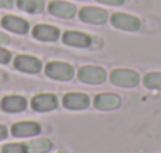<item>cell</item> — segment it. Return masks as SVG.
<instances>
[{
    "label": "cell",
    "instance_id": "3957f363",
    "mask_svg": "<svg viewBox=\"0 0 161 153\" xmlns=\"http://www.w3.org/2000/svg\"><path fill=\"white\" fill-rule=\"evenodd\" d=\"M111 24L112 27L119 30H126V32H137L141 29V21L136 16L126 14V13H114L111 16Z\"/></svg>",
    "mask_w": 161,
    "mask_h": 153
},
{
    "label": "cell",
    "instance_id": "603a6c76",
    "mask_svg": "<svg viewBox=\"0 0 161 153\" xmlns=\"http://www.w3.org/2000/svg\"><path fill=\"white\" fill-rule=\"evenodd\" d=\"M0 44H10V36L0 32Z\"/></svg>",
    "mask_w": 161,
    "mask_h": 153
},
{
    "label": "cell",
    "instance_id": "8992f818",
    "mask_svg": "<svg viewBox=\"0 0 161 153\" xmlns=\"http://www.w3.org/2000/svg\"><path fill=\"white\" fill-rule=\"evenodd\" d=\"M14 66L19 71L30 73V74H35V73L41 71V62L38 58L32 57V55H18L14 58Z\"/></svg>",
    "mask_w": 161,
    "mask_h": 153
},
{
    "label": "cell",
    "instance_id": "7402d4cb",
    "mask_svg": "<svg viewBox=\"0 0 161 153\" xmlns=\"http://www.w3.org/2000/svg\"><path fill=\"white\" fill-rule=\"evenodd\" d=\"M14 5V0H0V8H11Z\"/></svg>",
    "mask_w": 161,
    "mask_h": 153
},
{
    "label": "cell",
    "instance_id": "30bf717a",
    "mask_svg": "<svg viewBox=\"0 0 161 153\" xmlns=\"http://www.w3.org/2000/svg\"><path fill=\"white\" fill-rule=\"evenodd\" d=\"M122 100L120 96L114 95V93H100L95 96V107L97 109H101V111H111V109H117L120 106Z\"/></svg>",
    "mask_w": 161,
    "mask_h": 153
},
{
    "label": "cell",
    "instance_id": "e0dca14e",
    "mask_svg": "<svg viewBox=\"0 0 161 153\" xmlns=\"http://www.w3.org/2000/svg\"><path fill=\"white\" fill-rule=\"evenodd\" d=\"M52 147L51 140L47 139H35V140H30L27 145H25V150L27 153H46L49 151Z\"/></svg>",
    "mask_w": 161,
    "mask_h": 153
},
{
    "label": "cell",
    "instance_id": "4fadbf2b",
    "mask_svg": "<svg viewBox=\"0 0 161 153\" xmlns=\"http://www.w3.org/2000/svg\"><path fill=\"white\" fill-rule=\"evenodd\" d=\"M33 36L40 41H57L60 36V32L54 25L47 24H40L33 29Z\"/></svg>",
    "mask_w": 161,
    "mask_h": 153
},
{
    "label": "cell",
    "instance_id": "d6986e66",
    "mask_svg": "<svg viewBox=\"0 0 161 153\" xmlns=\"http://www.w3.org/2000/svg\"><path fill=\"white\" fill-rule=\"evenodd\" d=\"M2 153H27V150L22 144H7L2 147Z\"/></svg>",
    "mask_w": 161,
    "mask_h": 153
},
{
    "label": "cell",
    "instance_id": "52a82bcc",
    "mask_svg": "<svg viewBox=\"0 0 161 153\" xmlns=\"http://www.w3.org/2000/svg\"><path fill=\"white\" fill-rule=\"evenodd\" d=\"M32 107L36 112H47L57 107V96L51 93H41L33 96L32 100Z\"/></svg>",
    "mask_w": 161,
    "mask_h": 153
},
{
    "label": "cell",
    "instance_id": "9a60e30c",
    "mask_svg": "<svg viewBox=\"0 0 161 153\" xmlns=\"http://www.w3.org/2000/svg\"><path fill=\"white\" fill-rule=\"evenodd\" d=\"M25 107H27V101L19 95H10L2 100V109L5 112H22Z\"/></svg>",
    "mask_w": 161,
    "mask_h": 153
},
{
    "label": "cell",
    "instance_id": "9c48e42d",
    "mask_svg": "<svg viewBox=\"0 0 161 153\" xmlns=\"http://www.w3.org/2000/svg\"><path fill=\"white\" fill-rule=\"evenodd\" d=\"M63 43L68 46H74V47H89L92 40L89 35L82 33V32H74V30H68L63 33Z\"/></svg>",
    "mask_w": 161,
    "mask_h": 153
},
{
    "label": "cell",
    "instance_id": "5bb4252c",
    "mask_svg": "<svg viewBox=\"0 0 161 153\" xmlns=\"http://www.w3.org/2000/svg\"><path fill=\"white\" fill-rule=\"evenodd\" d=\"M2 25L14 33H19V35H24L29 32V22L18 16H5L2 19Z\"/></svg>",
    "mask_w": 161,
    "mask_h": 153
},
{
    "label": "cell",
    "instance_id": "44dd1931",
    "mask_svg": "<svg viewBox=\"0 0 161 153\" xmlns=\"http://www.w3.org/2000/svg\"><path fill=\"white\" fill-rule=\"evenodd\" d=\"M97 2H101V3H106V5H122L125 0H97Z\"/></svg>",
    "mask_w": 161,
    "mask_h": 153
},
{
    "label": "cell",
    "instance_id": "ac0fdd59",
    "mask_svg": "<svg viewBox=\"0 0 161 153\" xmlns=\"http://www.w3.org/2000/svg\"><path fill=\"white\" fill-rule=\"evenodd\" d=\"M142 82L147 89H152V90H161V73L159 71H152V73H147L144 78H142Z\"/></svg>",
    "mask_w": 161,
    "mask_h": 153
},
{
    "label": "cell",
    "instance_id": "5b68a950",
    "mask_svg": "<svg viewBox=\"0 0 161 153\" xmlns=\"http://www.w3.org/2000/svg\"><path fill=\"white\" fill-rule=\"evenodd\" d=\"M79 19L87 24H103L108 19V11L97 7H84L79 10Z\"/></svg>",
    "mask_w": 161,
    "mask_h": 153
},
{
    "label": "cell",
    "instance_id": "2e32d148",
    "mask_svg": "<svg viewBox=\"0 0 161 153\" xmlns=\"http://www.w3.org/2000/svg\"><path fill=\"white\" fill-rule=\"evenodd\" d=\"M18 8L25 13L36 14L44 10V2L43 0H18Z\"/></svg>",
    "mask_w": 161,
    "mask_h": 153
},
{
    "label": "cell",
    "instance_id": "ffe728a7",
    "mask_svg": "<svg viewBox=\"0 0 161 153\" xmlns=\"http://www.w3.org/2000/svg\"><path fill=\"white\" fill-rule=\"evenodd\" d=\"M11 60V52L0 47V63H8Z\"/></svg>",
    "mask_w": 161,
    "mask_h": 153
},
{
    "label": "cell",
    "instance_id": "7a4b0ae2",
    "mask_svg": "<svg viewBox=\"0 0 161 153\" xmlns=\"http://www.w3.org/2000/svg\"><path fill=\"white\" fill-rule=\"evenodd\" d=\"M111 82L119 87H136L139 84V74L133 69L119 68L111 73Z\"/></svg>",
    "mask_w": 161,
    "mask_h": 153
},
{
    "label": "cell",
    "instance_id": "ba28073f",
    "mask_svg": "<svg viewBox=\"0 0 161 153\" xmlns=\"http://www.w3.org/2000/svg\"><path fill=\"white\" fill-rule=\"evenodd\" d=\"M89 103H90V98L86 93H66L63 96V106L73 111L86 109L89 107Z\"/></svg>",
    "mask_w": 161,
    "mask_h": 153
},
{
    "label": "cell",
    "instance_id": "8fae6325",
    "mask_svg": "<svg viewBox=\"0 0 161 153\" xmlns=\"http://www.w3.org/2000/svg\"><path fill=\"white\" fill-rule=\"evenodd\" d=\"M41 131V126L35 122H19L14 123L11 128L13 136L16 137H29V136H36Z\"/></svg>",
    "mask_w": 161,
    "mask_h": 153
},
{
    "label": "cell",
    "instance_id": "277c9868",
    "mask_svg": "<svg viewBox=\"0 0 161 153\" xmlns=\"http://www.w3.org/2000/svg\"><path fill=\"white\" fill-rule=\"evenodd\" d=\"M77 76L86 84H103L106 81V71L100 66H82Z\"/></svg>",
    "mask_w": 161,
    "mask_h": 153
},
{
    "label": "cell",
    "instance_id": "cb8c5ba5",
    "mask_svg": "<svg viewBox=\"0 0 161 153\" xmlns=\"http://www.w3.org/2000/svg\"><path fill=\"white\" fill-rule=\"evenodd\" d=\"M7 133H8L7 128H5L3 125H0V139H5V137H7Z\"/></svg>",
    "mask_w": 161,
    "mask_h": 153
},
{
    "label": "cell",
    "instance_id": "6da1fadb",
    "mask_svg": "<svg viewBox=\"0 0 161 153\" xmlns=\"http://www.w3.org/2000/svg\"><path fill=\"white\" fill-rule=\"evenodd\" d=\"M46 74L55 81H69L74 76V69L71 65L63 62H49L46 65Z\"/></svg>",
    "mask_w": 161,
    "mask_h": 153
},
{
    "label": "cell",
    "instance_id": "7c38bea8",
    "mask_svg": "<svg viewBox=\"0 0 161 153\" xmlns=\"http://www.w3.org/2000/svg\"><path fill=\"white\" fill-rule=\"evenodd\" d=\"M49 13L57 16V18H65L69 19L76 14V7L66 2H60V0H54L49 3Z\"/></svg>",
    "mask_w": 161,
    "mask_h": 153
}]
</instances>
